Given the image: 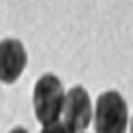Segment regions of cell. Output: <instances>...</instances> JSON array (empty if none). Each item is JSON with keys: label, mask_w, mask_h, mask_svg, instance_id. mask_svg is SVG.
<instances>
[{"label": "cell", "mask_w": 133, "mask_h": 133, "mask_svg": "<svg viewBox=\"0 0 133 133\" xmlns=\"http://www.w3.org/2000/svg\"><path fill=\"white\" fill-rule=\"evenodd\" d=\"M41 133H72L71 129L66 127L63 121H55V123H49V125H43Z\"/></svg>", "instance_id": "5b68a950"}, {"label": "cell", "mask_w": 133, "mask_h": 133, "mask_svg": "<svg viewBox=\"0 0 133 133\" xmlns=\"http://www.w3.org/2000/svg\"><path fill=\"white\" fill-rule=\"evenodd\" d=\"M129 129H131V133H133V116H131V121H129Z\"/></svg>", "instance_id": "52a82bcc"}, {"label": "cell", "mask_w": 133, "mask_h": 133, "mask_svg": "<svg viewBox=\"0 0 133 133\" xmlns=\"http://www.w3.org/2000/svg\"><path fill=\"white\" fill-rule=\"evenodd\" d=\"M129 125L127 104L116 90L102 92L94 106V129L96 133H125Z\"/></svg>", "instance_id": "7a4b0ae2"}, {"label": "cell", "mask_w": 133, "mask_h": 133, "mask_svg": "<svg viewBox=\"0 0 133 133\" xmlns=\"http://www.w3.org/2000/svg\"><path fill=\"white\" fill-rule=\"evenodd\" d=\"M94 119V110L86 88L72 86L66 92L65 108H63V123L72 133H82Z\"/></svg>", "instance_id": "3957f363"}, {"label": "cell", "mask_w": 133, "mask_h": 133, "mask_svg": "<svg viewBox=\"0 0 133 133\" xmlns=\"http://www.w3.org/2000/svg\"><path fill=\"white\" fill-rule=\"evenodd\" d=\"M28 65V51L24 43L14 37L0 41V82L14 84Z\"/></svg>", "instance_id": "277c9868"}, {"label": "cell", "mask_w": 133, "mask_h": 133, "mask_svg": "<svg viewBox=\"0 0 133 133\" xmlns=\"http://www.w3.org/2000/svg\"><path fill=\"white\" fill-rule=\"evenodd\" d=\"M66 92L61 78L55 75H43L33 88V112L41 125L59 121L65 108Z\"/></svg>", "instance_id": "6da1fadb"}, {"label": "cell", "mask_w": 133, "mask_h": 133, "mask_svg": "<svg viewBox=\"0 0 133 133\" xmlns=\"http://www.w3.org/2000/svg\"><path fill=\"white\" fill-rule=\"evenodd\" d=\"M10 133H28V129H24V127H14Z\"/></svg>", "instance_id": "8992f818"}]
</instances>
